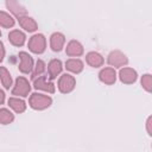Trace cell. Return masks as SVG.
<instances>
[{"mask_svg":"<svg viewBox=\"0 0 152 152\" xmlns=\"http://www.w3.org/2000/svg\"><path fill=\"white\" fill-rule=\"evenodd\" d=\"M52 103V99L45 94H39V93H33L30 95V100H28V104L32 109L36 110H43L46 109L51 106Z\"/></svg>","mask_w":152,"mask_h":152,"instance_id":"cell-1","label":"cell"},{"mask_svg":"<svg viewBox=\"0 0 152 152\" xmlns=\"http://www.w3.org/2000/svg\"><path fill=\"white\" fill-rule=\"evenodd\" d=\"M27 46H28V50L31 52L37 53V55H40L46 49V38L42 33H36V34H33L28 39Z\"/></svg>","mask_w":152,"mask_h":152,"instance_id":"cell-2","label":"cell"},{"mask_svg":"<svg viewBox=\"0 0 152 152\" xmlns=\"http://www.w3.org/2000/svg\"><path fill=\"white\" fill-rule=\"evenodd\" d=\"M30 91H31V84H30L28 80L24 76H19L15 80V83L13 86L12 95L18 96V97H26V96H28Z\"/></svg>","mask_w":152,"mask_h":152,"instance_id":"cell-3","label":"cell"},{"mask_svg":"<svg viewBox=\"0 0 152 152\" xmlns=\"http://www.w3.org/2000/svg\"><path fill=\"white\" fill-rule=\"evenodd\" d=\"M57 87H58V90L63 94L71 93L76 87V80L70 74H63L58 80Z\"/></svg>","mask_w":152,"mask_h":152,"instance_id":"cell-4","label":"cell"},{"mask_svg":"<svg viewBox=\"0 0 152 152\" xmlns=\"http://www.w3.org/2000/svg\"><path fill=\"white\" fill-rule=\"evenodd\" d=\"M107 62L113 68H122L128 63V59L125 53H122L119 50H114L108 55Z\"/></svg>","mask_w":152,"mask_h":152,"instance_id":"cell-5","label":"cell"},{"mask_svg":"<svg viewBox=\"0 0 152 152\" xmlns=\"http://www.w3.org/2000/svg\"><path fill=\"white\" fill-rule=\"evenodd\" d=\"M18 57H19V71L23 72V74H30L32 72V69H33V58L25 51H20L18 53Z\"/></svg>","mask_w":152,"mask_h":152,"instance_id":"cell-6","label":"cell"},{"mask_svg":"<svg viewBox=\"0 0 152 152\" xmlns=\"http://www.w3.org/2000/svg\"><path fill=\"white\" fill-rule=\"evenodd\" d=\"M33 87L34 89L37 90H43V91H46L49 94H53L55 93V84L51 82V81H48L46 80V76L42 75V76H38L33 80Z\"/></svg>","mask_w":152,"mask_h":152,"instance_id":"cell-7","label":"cell"},{"mask_svg":"<svg viewBox=\"0 0 152 152\" xmlns=\"http://www.w3.org/2000/svg\"><path fill=\"white\" fill-rule=\"evenodd\" d=\"M99 78L102 83L104 84H108V86H112L115 83L116 81V72L114 70V68L112 66H107V68H103L100 72H99Z\"/></svg>","mask_w":152,"mask_h":152,"instance_id":"cell-8","label":"cell"},{"mask_svg":"<svg viewBox=\"0 0 152 152\" xmlns=\"http://www.w3.org/2000/svg\"><path fill=\"white\" fill-rule=\"evenodd\" d=\"M119 78L122 83H126V84H132L137 81L138 78V74L134 69L132 68H126L124 66L122 69H120L119 71Z\"/></svg>","mask_w":152,"mask_h":152,"instance_id":"cell-9","label":"cell"},{"mask_svg":"<svg viewBox=\"0 0 152 152\" xmlns=\"http://www.w3.org/2000/svg\"><path fill=\"white\" fill-rule=\"evenodd\" d=\"M65 44V36L61 32H55L50 37V48L55 52H59Z\"/></svg>","mask_w":152,"mask_h":152,"instance_id":"cell-10","label":"cell"},{"mask_svg":"<svg viewBox=\"0 0 152 152\" xmlns=\"http://www.w3.org/2000/svg\"><path fill=\"white\" fill-rule=\"evenodd\" d=\"M84 52L83 45L78 40H70L65 48V53L70 57H80Z\"/></svg>","mask_w":152,"mask_h":152,"instance_id":"cell-11","label":"cell"},{"mask_svg":"<svg viewBox=\"0 0 152 152\" xmlns=\"http://www.w3.org/2000/svg\"><path fill=\"white\" fill-rule=\"evenodd\" d=\"M6 6L10 10V12L17 18L27 15V11L25 10V7L21 6L17 0H6Z\"/></svg>","mask_w":152,"mask_h":152,"instance_id":"cell-12","label":"cell"},{"mask_svg":"<svg viewBox=\"0 0 152 152\" xmlns=\"http://www.w3.org/2000/svg\"><path fill=\"white\" fill-rule=\"evenodd\" d=\"M63 70V64L59 59H51L48 64V74L50 80H55Z\"/></svg>","mask_w":152,"mask_h":152,"instance_id":"cell-13","label":"cell"},{"mask_svg":"<svg viewBox=\"0 0 152 152\" xmlns=\"http://www.w3.org/2000/svg\"><path fill=\"white\" fill-rule=\"evenodd\" d=\"M8 40L11 42L12 45L14 46H23L25 44L26 40V36L24 32H21L20 30H12L8 33Z\"/></svg>","mask_w":152,"mask_h":152,"instance_id":"cell-14","label":"cell"},{"mask_svg":"<svg viewBox=\"0 0 152 152\" xmlns=\"http://www.w3.org/2000/svg\"><path fill=\"white\" fill-rule=\"evenodd\" d=\"M86 62L91 66V68H100L103 65V57L99 53V52H95V51H90L87 53L86 56Z\"/></svg>","mask_w":152,"mask_h":152,"instance_id":"cell-15","label":"cell"},{"mask_svg":"<svg viewBox=\"0 0 152 152\" xmlns=\"http://www.w3.org/2000/svg\"><path fill=\"white\" fill-rule=\"evenodd\" d=\"M18 21H19V25L27 32H34L37 28H38V24L36 23V20L31 17H27V15H24V17H20L18 18Z\"/></svg>","mask_w":152,"mask_h":152,"instance_id":"cell-16","label":"cell"},{"mask_svg":"<svg viewBox=\"0 0 152 152\" xmlns=\"http://www.w3.org/2000/svg\"><path fill=\"white\" fill-rule=\"evenodd\" d=\"M65 68H66L68 71H70L72 74H80L83 70L84 64L78 58H70L65 62Z\"/></svg>","mask_w":152,"mask_h":152,"instance_id":"cell-17","label":"cell"},{"mask_svg":"<svg viewBox=\"0 0 152 152\" xmlns=\"http://www.w3.org/2000/svg\"><path fill=\"white\" fill-rule=\"evenodd\" d=\"M8 106L15 112V113H23L26 109V102L18 97V96H13L8 99Z\"/></svg>","mask_w":152,"mask_h":152,"instance_id":"cell-18","label":"cell"},{"mask_svg":"<svg viewBox=\"0 0 152 152\" xmlns=\"http://www.w3.org/2000/svg\"><path fill=\"white\" fill-rule=\"evenodd\" d=\"M0 81L5 89H10L12 87V76L5 66H0Z\"/></svg>","mask_w":152,"mask_h":152,"instance_id":"cell-19","label":"cell"},{"mask_svg":"<svg viewBox=\"0 0 152 152\" xmlns=\"http://www.w3.org/2000/svg\"><path fill=\"white\" fill-rule=\"evenodd\" d=\"M14 19L12 15H10L7 12L0 11V26L5 27V28H10L14 26Z\"/></svg>","mask_w":152,"mask_h":152,"instance_id":"cell-20","label":"cell"},{"mask_svg":"<svg viewBox=\"0 0 152 152\" xmlns=\"http://www.w3.org/2000/svg\"><path fill=\"white\" fill-rule=\"evenodd\" d=\"M14 120V114L8 110L7 108H1L0 109V124L1 125H10Z\"/></svg>","mask_w":152,"mask_h":152,"instance_id":"cell-21","label":"cell"},{"mask_svg":"<svg viewBox=\"0 0 152 152\" xmlns=\"http://www.w3.org/2000/svg\"><path fill=\"white\" fill-rule=\"evenodd\" d=\"M46 70V65L44 63V61L42 59H38L36 62V65H33V69H32V75H31V78L34 80L36 77L38 76H42Z\"/></svg>","mask_w":152,"mask_h":152,"instance_id":"cell-22","label":"cell"},{"mask_svg":"<svg viewBox=\"0 0 152 152\" xmlns=\"http://www.w3.org/2000/svg\"><path fill=\"white\" fill-rule=\"evenodd\" d=\"M141 86L142 88L146 90V91H151L152 90V78H151V75L146 74L141 77Z\"/></svg>","mask_w":152,"mask_h":152,"instance_id":"cell-23","label":"cell"},{"mask_svg":"<svg viewBox=\"0 0 152 152\" xmlns=\"http://www.w3.org/2000/svg\"><path fill=\"white\" fill-rule=\"evenodd\" d=\"M5 53H6V51H5L4 43L0 40V62H2V61H4V58H5Z\"/></svg>","mask_w":152,"mask_h":152,"instance_id":"cell-24","label":"cell"},{"mask_svg":"<svg viewBox=\"0 0 152 152\" xmlns=\"http://www.w3.org/2000/svg\"><path fill=\"white\" fill-rule=\"evenodd\" d=\"M147 132H148V135H152V131H151V116L147 119Z\"/></svg>","mask_w":152,"mask_h":152,"instance_id":"cell-25","label":"cell"},{"mask_svg":"<svg viewBox=\"0 0 152 152\" xmlns=\"http://www.w3.org/2000/svg\"><path fill=\"white\" fill-rule=\"evenodd\" d=\"M5 102V93L0 89V104H2Z\"/></svg>","mask_w":152,"mask_h":152,"instance_id":"cell-26","label":"cell"},{"mask_svg":"<svg viewBox=\"0 0 152 152\" xmlns=\"http://www.w3.org/2000/svg\"><path fill=\"white\" fill-rule=\"evenodd\" d=\"M0 36H1V31H0Z\"/></svg>","mask_w":152,"mask_h":152,"instance_id":"cell-27","label":"cell"}]
</instances>
